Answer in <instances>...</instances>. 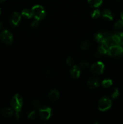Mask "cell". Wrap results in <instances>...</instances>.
I'll return each mask as SVG.
<instances>
[{
	"mask_svg": "<svg viewBox=\"0 0 123 124\" xmlns=\"http://www.w3.org/2000/svg\"><path fill=\"white\" fill-rule=\"evenodd\" d=\"M21 16H22L26 19H30L33 16L32 11L31 10L27 9V8L24 9L21 12Z\"/></svg>",
	"mask_w": 123,
	"mask_h": 124,
	"instance_id": "obj_17",
	"label": "cell"
},
{
	"mask_svg": "<svg viewBox=\"0 0 123 124\" xmlns=\"http://www.w3.org/2000/svg\"><path fill=\"white\" fill-rule=\"evenodd\" d=\"M2 27H3V24L0 22V30H1V29H2Z\"/></svg>",
	"mask_w": 123,
	"mask_h": 124,
	"instance_id": "obj_30",
	"label": "cell"
},
{
	"mask_svg": "<svg viewBox=\"0 0 123 124\" xmlns=\"http://www.w3.org/2000/svg\"><path fill=\"white\" fill-rule=\"evenodd\" d=\"M0 39L3 43L7 45H10L13 42V35L8 30H5L0 34Z\"/></svg>",
	"mask_w": 123,
	"mask_h": 124,
	"instance_id": "obj_4",
	"label": "cell"
},
{
	"mask_svg": "<svg viewBox=\"0 0 123 124\" xmlns=\"http://www.w3.org/2000/svg\"><path fill=\"white\" fill-rule=\"evenodd\" d=\"M123 53V47L120 45H114L109 48L107 54L110 56H118Z\"/></svg>",
	"mask_w": 123,
	"mask_h": 124,
	"instance_id": "obj_6",
	"label": "cell"
},
{
	"mask_svg": "<svg viewBox=\"0 0 123 124\" xmlns=\"http://www.w3.org/2000/svg\"><path fill=\"white\" fill-rule=\"evenodd\" d=\"M113 82H112V81L111 79H104L101 82V85L104 88H109L111 85H112Z\"/></svg>",
	"mask_w": 123,
	"mask_h": 124,
	"instance_id": "obj_19",
	"label": "cell"
},
{
	"mask_svg": "<svg viewBox=\"0 0 123 124\" xmlns=\"http://www.w3.org/2000/svg\"><path fill=\"white\" fill-rule=\"evenodd\" d=\"M109 48V46L107 44L105 43V42H101V45H100V47L98 48V52L100 54H107Z\"/></svg>",
	"mask_w": 123,
	"mask_h": 124,
	"instance_id": "obj_12",
	"label": "cell"
},
{
	"mask_svg": "<svg viewBox=\"0 0 123 124\" xmlns=\"http://www.w3.org/2000/svg\"><path fill=\"white\" fill-rule=\"evenodd\" d=\"M81 74V70L80 67L77 65H73L70 69V75L74 79H77L80 77Z\"/></svg>",
	"mask_w": 123,
	"mask_h": 124,
	"instance_id": "obj_10",
	"label": "cell"
},
{
	"mask_svg": "<svg viewBox=\"0 0 123 124\" xmlns=\"http://www.w3.org/2000/svg\"><path fill=\"white\" fill-rule=\"evenodd\" d=\"M33 16L37 21L42 20L45 17L46 12L43 6L41 5H36L31 9Z\"/></svg>",
	"mask_w": 123,
	"mask_h": 124,
	"instance_id": "obj_2",
	"label": "cell"
},
{
	"mask_svg": "<svg viewBox=\"0 0 123 124\" xmlns=\"http://www.w3.org/2000/svg\"><path fill=\"white\" fill-rule=\"evenodd\" d=\"M1 8H0V14H1Z\"/></svg>",
	"mask_w": 123,
	"mask_h": 124,
	"instance_id": "obj_33",
	"label": "cell"
},
{
	"mask_svg": "<svg viewBox=\"0 0 123 124\" xmlns=\"http://www.w3.org/2000/svg\"><path fill=\"white\" fill-rule=\"evenodd\" d=\"M90 46V43L89 41L86 40V41H82L80 44V47L83 50H87Z\"/></svg>",
	"mask_w": 123,
	"mask_h": 124,
	"instance_id": "obj_20",
	"label": "cell"
},
{
	"mask_svg": "<svg viewBox=\"0 0 123 124\" xmlns=\"http://www.w3.org/2000/svg\"><path fill=\"white\" fill-rule=\"evenodd\" d=\"M5 0H0V3H1V2H4V1Z\"/></svg>",
	"mask_w": 123,
	"mask_h": 124,
	"instance_id": "obj_32",
	"label": "cell"
},
{
	"mask_svg": "<svg viewBox=\"0 0 123 124\" xmlns=\"http://www.w3.org/2000/svg\"><path fill=\"white\" fill-rule=\"evenodd\" d=\"M27 117L29 119L31 120H33L34 119H36V117H37V113H36V110H33L29 111V112L28 113Z\"/></svg>",
	"mask_w": 123,
	"mask_h": 124,
	"instance_id": "obj_21",
	"label": "cell"
},
{
	"mask_svg": "<svg viewBox=\"0 0 123 124\" xmlns=\"http://www.w3.org/2000/svg\"><path fill=\"white\" fill-rule=\"evenodd\" d=\"M112 38L113 39V42H115L116 45H119L121 44V38L119 36V35L118 33L115 34V35H112Z\"/></svg>",
	"mask_w": 123,
	"mask_h": 124,
	"instance_id": "obj_18",
	"label": "cell"
},
{
	"mask_svg": "<svg viewBox=\"0 0 123 124\" xmlns=\"http://www.w3.org/2000/svg\"><path fill=\"white\" fill-rule=\"evenodd\" d=\"M90 70L94 75H101L104 70V65L102 62H96L91 65Z\"/></svg>",
	"mask_w": 123,
	"mask_h": 124,
	"instance_id": "obj_5",
	"label": "cell"
},
{
	"mask_svg": "<svg viewBox=\"0 0 123 124\" xmlns=\"http://www.w3.org/2000/svg\"><path fill=\"white\" fill-rule=\"evenodd\" d=\"M47 73L48 74L49 76H52V75H53V71H52V70L48 69V70H47Z\"/></svg>",
	"mask_w": 123,
	"mask_h": 124,
	"instance_id": "obj_29",
	"label": "cell"
},
{
	"mask_svg": "<svg viewBox=\"0 0 123 124\" xmlns=\"http://www.w3.org/2000/svg\"><path fill=\"white\" fill-rule=\"evenodd\" d=\"M115 28L117 30H121L123 29V21L119 20L115 23L114 25Z\"/></svg>",
	"mask_w": 123,
	"mask_h": 124,
	"instance_id": "obj_23",
	"label": "cell"
},
{
	"mask_svg": "<svg viewBox=\"0 0 123 124\" xmlns=\"http://www.w3.org/2000/svg\"><path fill=\"white\" fill-rule=\"evenodd\" d=\"M100 85V81L96 77H91L87 81V85L90 89H94Z\"/></svg>",
	"mask_w": 123,
	"mask_h": 124,
	"instance_id": "obj_9",
	"label": "cell"
},
{
	"mask_svg": "<svg viewBox=\"0 0 123 124\" xmlns=\"http://www.w3.org/2000/svg\"><path fill=\"white\" fill-rule=\"evenodd\" d=\"M59 92H58V90H53L51 91L49 93L48 95V98L49 99V101L52 102H55L59 99Z\"/></svg>",
	"mask_w": 123,
	"mask_h": 124,
	"instance_id": "obj_11",
	"label": "cell"
},
{
	"mask_svg": "<svg viewBox=\"0 0 123 124\" xmlns=\"http://www.w3.org/2000/svg\"><path fill=\"white\" fill-rule=\"evenodd\" d=\"M32 106L34 109H37L39 110L41 108V104L39 101L34 99L32 101Z\"/></svg>",
	"mask_w": 123,
	"mask_h": 124,
	"instance_id": "obj_22",
	"label": "cell"
},
{
	"mask_svg": "<svg viewBox=\"0 0 123 124\" xmlns=\"http://www.w3.org/2000/svg\"><path fill=\"white\" fill-rule=\"evenodd\" d=\"M39 26V23L37 20H35L31 24V27L33 28V29H36V28L38 27Z\"/></svg>",
	"mask_w": 123,
	"mask_h": 124,
	"instance_id": "obj_28",
	"label": "cell"
},
{
	"mask_svg": "<svg viewBox=\"0 0 123 124\" xmlns=\"http://www.w3.org/2000/svg\"><path fill=\"white\" fill-rule=\"evenodd\" d=\"M89 63L87 61H81L79 64L80 68H82V69H87V68L89 67Z\"/></svg>",
	"mask_w": 123,
	"mask_h": 124,
	"instance_id": "obj_25",
	"label": "cell"
},
{
	"mask_svg": "<svg viewBox=\"0 0 123 124\" xmlns=\"http://www.w3.org/2000/svg\"><path fill=\"white\" fill-rule=\"evenodd\" d=\"M10 105L16 113H20L23 105V99L21 96L19 94H15L11 99Z\"/></svg>",
	"mask_w": 123,
	"mask_h": 124,
	"instance_id": "obj_1",
	"label": "cell"
},
{
	"mask_svg": "<svg viewBox=\"0 0 123 124\" xmlns=\"http://www.w3.org/2000/svg\"><path fill=\"white\" fill-rule=\"evenodd\" d=\"M39 115L43 120H48L52 115V110L49 107H41L39 110Z\"/></svg>",
	"mask_w": 123,
	"mask_h": 124,
	"instance_id": "obj_7",
	"label": "cell"
},
{
	"mask_svg": "<svg viewBox=\"0 0 123 124\" xmlns=\"http://www.w3.org/2000/svg\"><path fill=\"white\" fill-rule=\"evenodd\" d=\"M89 6L92 7H98L101 5L102 0H88Z\"/></svg>",
	"mask_w": 123,
	"mask_h": 124,
	"instance_id": "obj_16",
	"label": "cell"
},
{
	"mask_svg": "<svg viewBox=\"0 0 123 124\" xmlns=\"http://www.w3.org/2000/svg\"><path fill=\"white\" fill-rule=\"evenodd\" d=\"M121 18L122 20L123 21V10L122 11L121 13Z\"/></svg>",
	"mask_w": 123,
	"mask_h": 124,
	"instance_id": "obj_31",
	"label": "cell"
},
{
	"mask_svg": "<svg viewBox=\"0 0 123 124\" xmlns=\"http://www.w3.org/2000/svg\"><path fill=\"white\" fill-rule=\"evenodd\" d=\"M21 15L17 12L12 13L9 18V22L11 25L13 27L17 26L21 20Z\"/></svg>",
	"mask_w": 123,
	"mask_h": 124,
	"instance_id": "obj_8",
	"label": "cell"
},
{
	"mask_svg": "<svg viewBox=\"0 0 123 124\" xmlns=\"http://www.w3.org/2000/svg\"><path fill=\"white\" fill-rule=\"evenodd\" d=\"M100 14H101V13H100V11L99 10L96 9L92 12L91 16H92V18H94V19H96V18H98L100 17Z\"/></svg>",
	"mask_w": 123,
	"mask_h": 124,
	"instance_id": "obj_24",
	"label": "cell"
},
{
	"mask_svg": "<svg viewBox=\"0 0 123 124\" xmlns=\"http://www.w3.org/2000/svg\"><path fill=\"white\" fill-rule=\"evenodd\" d=\"M1 114L5 117H10L13 116V111L10 108H4L1 110Z\"/></svg>",
	"mask_w": 123,
	"mask_h": 124,
	"instance_id": "obj_14",
	"label": "cell"
},
{
	"mask_svg": "<svg viewBox=\"0 0 123 124\" xmlns=\"http://www.w3.org/2000/svg\"><path fill=\"white\" fill-rule=\"evenodd\" d=\"M74 62V61L73 58H71V57H68V58L66 59V63L69 66H72Z\"/></svg>",
	"mask_w": 123,
	"mask_h": 124,
	"instance_id": "obj_27",
	"label": "cell"
},
{
	"mask_svg": "<svg viewBox=\"0 0 123 124\" xmlns=\"http://www.w3.org/2000/svg\"><path fill=\"white\" fill-rule=\"evenodd\" d=\"M106 36H107V35H105L104 33H102L101 32L96 33H95V35H94V39H95L96 42L101 43V42H102L104 41Z\"/></svg>",
	"mask_w": 123,
	"mask_h": 124,
	"instance_id": "obj_15",
	"label": "cell"
},
{
	"mask_svg": "<svg viewBox=\"0 0 123 124\" xmlns=\"http://www.w3.org/2000/svg\"><path fill=\"white\" fill-rule=\"evenodd\" d=\"M102 17L105 19H106V20L112 21L113 19V13L109 9H106L104 10H103V12H102Z\"/></svg>",
	"mask_w": 123,
	"mask_h": 124,
	"instance_id": "obj_13",
	"label": "cell"
},
{
	"mask_svg": "<svg viewBox=\"0 0 123 124\" xmlns=\"http://www.w3.org/2000/svg\"><path fill=\"white\" fill-rule=\"evenodd\" d=\"M119 96V90H118V88H115L112 94V98H113V99H116V98H118Z\"/></svg>",
	"mask_w": 123,
	"mask_h": 124,
	"instance_id": "obj_26",
	"label": "cell"
},
{
	"mask_svg": "<svg viewBox=\"0 0 123 124\" xmlns=\"http://www.w3.org/2000/svg\"><path fill=\"white\" fill-rule=\"evenodd\" d=\"M112 101L108 97H102L98 102V109L100 111H106L110 108Z\"/></svg>",
	"mask_w": 123,
	"mask_h": 124,
	"instance_id": "obj_3",
	"label": "cell"
}]
</instances>
